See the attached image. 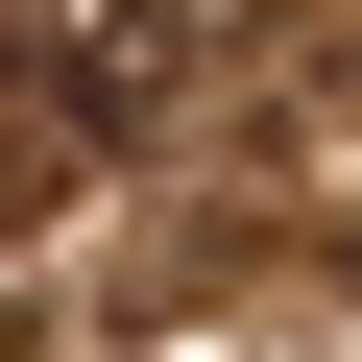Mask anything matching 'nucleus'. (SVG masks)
<instances>
[{"label": "nucleus", "mask_w": 362, "mask_h": 362, "mask_svg": "<svg viewBox=\"0 0 362 362\" xmlns=\"http://www.w3.org/2000/svg\"><path fill=\"white\" fill-rule=\"evenodd\" d=\"M97 145H121V121H97V97H73V73L25 49V25H0V218H49V194H73Z\"/></svg>", "instance_id": "1"}]
</instances>
